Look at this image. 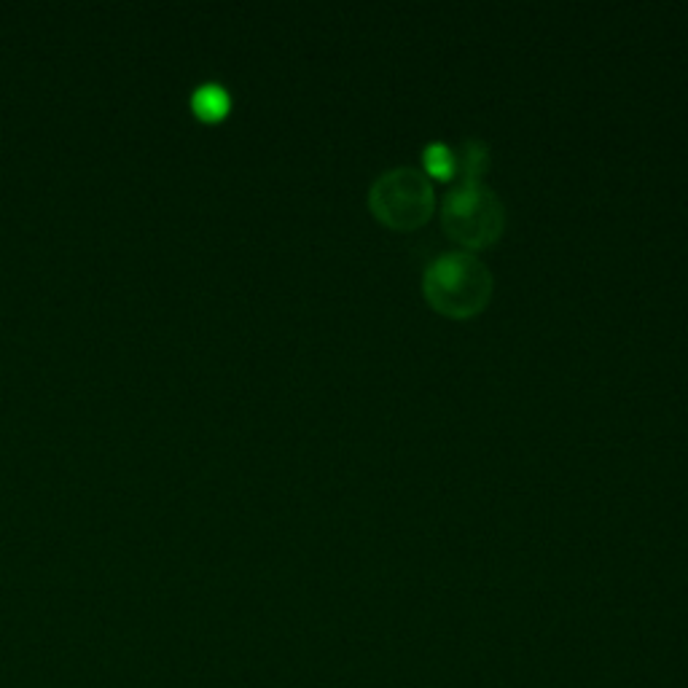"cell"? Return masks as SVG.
<instances>
[{"instance_id": "cell-6", "label": "cell", "mask_w": 688, "mask_h": 688, "mask_svg": "<svg viewBox=\"0 0 688 688\" xmlns=\"http://www.w3.org/2000/svg\"><path fill=\"white\" fill-rule=\"evenodd\" d=\"M226 105H229V100H226V95L221 92V89H202V95H199V108L202 111H210V113H218L224 111Z\"/></svg>"}, {"instance_id": "cell-2", "label": "cell", "mask_w": 688, "mask_h": 688, "mask_svg": "<svg viewBox=\"0 0 688 688\" xmlns=\"http://www.w3.org/2000/svg\"><path fill=\"white\" fill-rule=\"evenodd\" d=\"M441 226L463 248H490L506 229V207L482 181H463L444 197Z\"/></svg>"}, {"instance_id": "cell-4", "label": "cell", "mask_w": 688, "mask_h": 688, "mask_svg": "<svg viewBox=\"0 0 688 688\" xmlns=\"http://www.w3.org/2000/svg\"><path fill=\"white\" fill-rule=\"evenodd\" d=\"M422 164H425V172H430L433 178H441V181H449L457 170V159L447 143H430L422 154Z\"/></svg>"}, {"instance_id": "cell-1", "label": "cell", "mask_w": 688, "mask_h": 688, "mask_svg": "<svg viewBox=\"0 0 688 688\" xmlns=\"http://www.w3.org/2000/svg\"><path fill=\"white\" fill-rule=\"evenodd\" d=\"M422 293L444 318L468 320L490 304L492 272L473 253H441L422 275Z\"/></svg>"}, {"instance_id": "cell-3", "label": "cell", "mask_w": 688, "mask_h": 688, "mask_svg": "<svg viewBox=\"0 0 688 688\" xmlns=\"http://www.w3.org/2000/svg\"><path fill=\"white\" fill-rule=\"evenodd\" d=\"M369 207L377 221L398 232H412L433 215L436 194L428 175L414 167H396L371 183Z\"/></svg>"}, {"instance_id": "cell-5", "label": "cell", "mask_w": 688, "mask_h": 688, "mask_svg": "<svg viewBox=\"0 0 688 688\" xmlns=\"http://www.w3.org/2000/svg\"><path fill=\"white\" fill-rule=\"evenodd\" d=\"M490 164V151L482 140H468L460 151V170H463L465 181H479Z\"/></svg>"}]
</instances>
